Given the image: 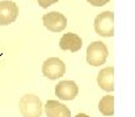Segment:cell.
I'll list each match as a JSON object with an SVG mask.
<instances>
[{
  "label": "cell",
  "instance_id": "obj_9",
  "mask_svg": "<svg viewBox=\"0 0 135 117\" xmlns=\"http://www.w3.org/2000/svg\"><path fill=\"white\" fill-rule=\"evenodd\" d=\"M44 108L47 117H71L70 108L58 100H47Z\"/></svg>",
  "mask_w": 135,
  "mask_h": 117
},
{
  "label": "cell",
  "instance_id": "obj_5",
  "mask_svg": "<svg viewBox=\"0 0 135 117\" xmlns=\"http://www.w3.org/2000/svg\"><path fill=\"white\" fill-rule=\"evenodd\" d=\"M42 20L45 27L52 33H59L67 27V18L63 13L59 12H49L44 16Z\"/></svg>",
  "mask_w": 135,
  "mask_h": 117
},
{
  "label": "cell",
  "instance_id": "obj_10",
  "mask_svg": "<svg viewBox=\"0 0 135 117\" xmlns=\"http://www.w3.org/2000/svg\"><path fill=\"white\" fill-rule=\"evenodd\" d=\"M83 46V40L81 38L75 34V33H67L64 34L60 42H59V47L63 51H71V52H78Z\"/></svg>",
  "mask_w": 135,
  "mask_h": 117
},
{
  "label": "cell",
  "instance_id": "obj_12",
  "mask_svg": "<svg viewBox=\"0 0 135 117\" xmlns=\"http://www.w3.org/2000/svg\"><path fill=\"white\" fill-rule=\"evenodd\" d=\"M37 1H38L40 7H42V8H49L50 5L58 3V0H37Z\"/></svg>",
  "mask_w": 135,
  "mask_h": 117
},
{
  "label": "cell",
  "instance_id": "obj_11",
  "mask_svg": "<svg viewBox=\"0 0 135 117\" xmlns=\"http://www.w3.org/2000/svg\"><path fill=\"white\" fill-rule=\"evenodd\" d=\"M98 111L104 116H113L114 115V96L106 95L98 103Z\"/></svg>",
  "mask_w": 135,
  "mask_h": 117
},
{
  "label": "cell",
  "instance_id": "obj_3",
  "mask_svg": "<svg viewBox=\"0 0 135 117\" xmlns=\"http://www.w3.org/2000/svg\"><path fill=\"white\" fill-rule=\"evenodd\" d=\"M109 51L105 43L102 42H93L87 48V63L92 66L104 65L108 59Z\"/></svg>",
  "mask_w": 135,
  "mask_h": 117
},
{
  "label": "cell",
  "instance_id": "obj_13",
  "mask_svg": "<svg viewBox=\"0 0 135 117\" xmlns=\"http://www.w3.org/2000/svg\"><path fill=\"white\" fill-rule=\"evenodd\" d=\"M87 1L93 7H102L106 3H109V0H87Z\"/></svg>",
  "mask_w": 135,
  "mask_h": 117
},
{
  "label": "cell",
  "instance_id": "obj_2",
  "mask_svg": "<svg viewBox=\"0 0 135 117\" xmlns=\"http://www.w3.org/2000/svg\"><path fill=\"white\" fill-rule=\"evenodd\" d=\"M94 31L104 38L114 35V13L110 10L97 14L94 18Z\"/></svg>",
  "mask_w": 135,
  "mask_h": 117
},
{
  "label": "cell",
  "instance_id": "obj_8",
  "mask_svg": "<svg viewBox=\"0 0 135 117\" xmlns=\"http://www.w3.org/2000/svg\"><path fill=\"white\" fill-rule=\"evenodd\" d=\"M97 83L101 90L106 92H112L114 90V68L106 66L101 69L97 76Z\"/></svg>",
  "mask_w": 135,
  "mask_h": 117
},
{
  "label": "cell",
  "instance_id": "obj_1",
  "mask_svg": "<svg viewBox=\"0 0 135 117\" xmlns=\"http://www.w3.org/2000/svg\"><path fill=\"white\" fill-rule=\"evenodd\" d=\"M42 109V102L34 94H26L20 100V112L22 117H41Z\"/></svg>",
  "mask_w": 135,
  "mask_h": 117
},
{
  "label": "cell",
  "instance_id": "obj_4",
  "mask_svg": "<svg viewBox=\"0 0 135 117\" xmlns=\"http://www.w3.org/2000/svg\"><path fill=\"white\" fill-rule=\"evenodd\" d=\"M42 73L49 79H58L66 73V64L58 57H49L42 65Z\"/></svg>",
  "mask_w": 135,
  "mask_h": 117
},
{
  "label": "cell",
  "instance_id": "obj_6",
  "mask_svg": "<svg viewBox=\"0 0 135 117\" xmlns=\"http://www.w3.org/2000/svg\"><path fill=\"white\" fill-rule=\"evenodd\" d=\"M18 16V7L11 0L0 1V26L9 25L16 21Z\"/></svg>",
  "mask_w": 135,
  "mask_h": 117
},
{
  "label": "cell",
  "instance_id": "obj_7",
  "mask_svg": "<svg viewBox=\"0 0 135 117\" xmlns=\"http://www.w3.org/2000/svg\"><path fill=\"white\" fill-rule=\"evenodd\" d=\"M79 92V87L74 81H62L55 86V95L60 100H74Z\"/></svg>",
  "mask_w": 135,
  "mask_h": 117
},
{
  "label": "cell",
  "instance_id": "obj_14",
  "mask_svg": "<svg viewBox=\"0 0 135 117\" xmlns=\"http://www.w3.org/2000/svg\"><path fill=\"white\" fill-rule=\"evenodd\" d=\"M76 117H89V116H88V115H85V113H78Z\"/></svg>",
  "mask_w": 135,
  "mask_h": 117
}]
</instances>
